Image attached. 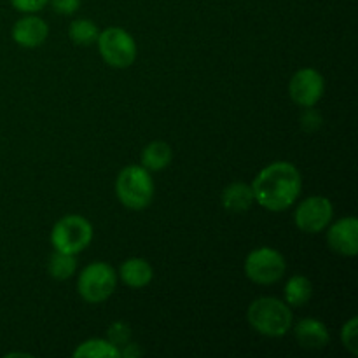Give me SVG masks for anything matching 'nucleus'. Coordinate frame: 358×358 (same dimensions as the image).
I'll list each match as a JSON object with an SVG mask.
<instances>
[{
  "instance_id": "obj_1",
  "label": "nucleus",
  "mask_w": 358,
  "mask_h": 358,
  "mask_svg": "<svg viewBox=\"0 0 358 358\" xmlns=\"http://www.w3.org/2000/svg\"><path fill=\"white\" fill-rule=\"evenodd\" d=\"M303 189V177L292 163L276 161L268 164L252 182L254 198L269 212H283L297 201Z\"/></svg>"
},
{
  "instance_id": "obj_2",
  "label": "nucleus",
  "mask_w": 358,
  "mask_h": 358,
  "mask_svg": "<svg viewBox=\"0 0 358 358\" xmlns=\"http://www.w3.org/2000/svg\"><path fill=\"white\" fill-rule=\"evenodd\" d=\"M247 318L252 327L266 338H282L292 327L290 306L275 297L255 299L248 308Z\"/></svg>"
},
{
  "instance_id": "obj_3",
  "label": "nucleus",
  "mask_w": 358,
  "mask_h": 358,
  "mask_svg": "<svg viewBox=\"0 0 358 358\" xmlns=\"http://www.w3.org/2000/svg\"><path fill=\"white\" fill-rule=\"evenodd\" d=\"M115 194L126 208H147L154 198V180L149 170L138 164L122 168L115 180Z\"/></svg>"
},
{
  "instance_id": "obj_4",
  "label": "nucleus",
  "mask_w": 358,
  "mask_h": 358,
  "mask_svg": "<svg viewBox=\"0 0 358 358\" xmlns=\"http://www.w3.org/2000/svg\"><path fill=\"white\" fill-rule=\"evenodd\" d=\"M93 240V226L80 215H66L55 224L51 243L56 252L76 255L90 247Z\"/></svg>"
},
{
  "instance_id": "obj_5",
  "label": "nucleus",
  "mask_w": 358,
  "mask_h": 358,
  "mask_svg": "<svg viewBox=\"0 0 358 358\" xmlns=\"http://www.w3.org/2000/svg\"><path fill=\"white\" fill-rule=\"evenodd\" d=\"M117 285V273L105 262H93L80 271L77 290L86 303L100 304L114 294Z\"/></svg>"
},
{
  "instance_id": "obj_6",
  "label": "nucleus",
  "mask_w": 358,
  "mask_h": 358,
  "mask_svg": "<svg viewBox=\"0 0 358 358\" xmlns=\"http://www.w3.org/2000/svg\"><path fill=\"white\" fill-rule=\"evenodd\" d=\"M101 58L112 69H128L136 59V42L131 35L119 27L100 31L96 38Z\"/></svg>"
},
{
  "instance_id": "obj_7",
  "label": "nucleus",
  "mask_w": 358,
  "mask_h": 358,
  "mask_svg": "<svg viewBox=\"0 0 358 358\" xmlns=\"http://www.w3.org/2000/svg\"><path fill=\"white\" fill-rule=\"evenodd\" d=\"M285 257L269 247L255 248L245 261V275L259 285H271L285 275Z\"/></svg>"
},
{
  "instance_id": "obj_8",
  "label": "nucleus",
  "mask_w": 358,
  "mask_h": 358,
  "mask_svg": "<svg viewBox=\"0 0 358 358\" xmlns=\"http://www.w3.org/2000/svg\"><path fill=\"white\" fill-rule=\"evenodd\" d=\"M332 215H334V208H332L331 199L325 196H311L297 206L294 220L303 233L317 234L327 229Z\"/></svg>"
},
{
  "instance_id": "obj_9",
  "label": "nucleus",
  "mask_w": 358,
  "mask_h": 358,
  "mask_svg": "<svg viewBox=\"0 0 358 358\" xmlns=\"http://www.w3.org/2000/svg\"><path fill=\"white\" fill-rule=\"evenodd\" d=\"M325 80L315 69H301L289 83V94L299 107H315L322 100Z\"/></svg>"
},
{
  "instance_id": "obj_10",
  "label": "nucleus",
  "mask_w": 358,
  "mask_h": 358,
  "mask_svg": "<svg viewBox=\"0 0 358 358\" xmlns=\"http://www.w3.org/2000/svg\"><path fill=\"white\" fill-rule=\"evenodd\" d=\"M331 226V224H329ZM327 243L338 254L345 257H355L358 254V220L350 215L339 219L327 231Z\"/></svg>"
},
{
  "instance_id": "obj_11",
  "label": "nucleus",
  "mask_w": 358,
  "mask_h": 358,
  "mask_svg": "<svg viewBox=\"0 0 358 358\" xmlns=\"http://www.w3.org/2000/svg\"><path fill=\"white\" fill-rule=\"evenodd\" d=\"M48 35V23L37 16L21 17L13 27V38L21 48H38V45L44 44Z\"/></svg>"
},
{
  "instance_id": "obj_12",
  "label": "nucleus",
  "mask_w": 358,
  "mask_h": 358,
  "mask_svg": "<svg viewBox=\"0 0 358 358\" xmlns=\"http://www.w3.org/2000/svg\"><path fill=\"white\" fill-rule=\"evenodd\" d=\"M296 339L303 348L308 350H322L331 341L327 327L317 318H304L294 329Z\"/></svg>"
},
{
  "instance_id": "obj_13",
  "label": "nucleus",
  "mask_w": 358,
  "mask_h": 358,
  "mask_svg": "<svg viewBox=\"0 0 358 358\" xmlns=\"http://www.w3.org/2000/svg\"><path fill=\"white\" fill-rule=\"evenodd\" d=\"M121 280L131 289H143L152 282V266L142 257H129L126 259L119 269Z\"/></svg>"
},
{
  "instance_id": "obj_14",
  "label": "nucleus",
  "mask_w": 358,
  "mask_h": 358,
  "mask_svg": "<svg viewBox=\"0 0 358 358\" xmlns=\"http://www.w3.org/2000/svg\"><path fill=\"white\" fill-rule=\"evenodd\" d=\"M254 203L255 198L254 191H252V185L243 184V182L229 184L222 191V205L231 213L247 212V210L252 208Z\"/></svg>"
},
{
  "instance_id": "obj_15",
  "label": "nucleus",
  "mask_w": 358,
  "mask_h": 358,
  "mask_svg": "<svg viewBox=\"0 0 358 358\" xmlns=\"http://www.w3.org/2000/svg\"><path fill=\"white\" fill-rule=\"evenodd\" d=\"M171 147L166 142H150L142 150V166L149 171H161L171 163Z\"/></svg>"
},
{
  "instance_id": "obj_16",
  "label": "nucleus",
  "mask_w": 358,
  "mask_h": 358,
  "mask_svg": "<svg viewBox=\"0 0 358 358\" xmlns=\"http://www.w3.org/2000/svg\"><path fill=\"white\" fill-rule=\"evenodd\" d=\"M313 296V285L303 275H294L285 285V303L289 306L301 308L306 306Z\"/></svg>"
},
{
  "instance_id": "obj_17",
  "label": "nucleus",
  "mask_w": 358,
  "mask_h": 358,
  "mask_svg": "<svg viewBox=\"0 0 358 358\" xmlns=\"http://www.w3.org/2000/svg\"><path fill=\"white\" fill-rule=\"evenodd\" d=\"M73 358H119L121 350L107 339H87L73 350Z\"/></svg>"
},
{
  "instance_id": "obj_18",
  "label": "nucleus",
  "mask_w": 358,
  "mask_h": 358,
  "mask_svg": "<svg viewBox=\"0 0 358 358\" xmlns=\"http://www.w3.org/2000/svg\"><path fill=\"white\" fill-rule=\"evenodd\" d=\"M76 269H77L76 255L63 254V252H55V254L49 257L48 271L55 280L63 282V280L72 278V276L76 275Z\"/></svg>"
},
{
  "instance_id": "obj_19",
  "label": "nucleus",
  "mask_w": 358,
  "mask_h": 358,
  "mask_svg": "<svg viewBox=\"0 0 358 358\" xmlns=\"http://www.w3.org/2000/svg\"><path fill=\"white\" fill-rule=\"evenodd\" d=\"M69 35L76 44L90 45L96 42L100 30H98V27L91 20H76L70 23Z\"/></svg>"
},
{
  "instance_id": "obj_20",
  "label": "nucleus",
  "mask_w": 358,
  "mask_h": 358,
  "mask_svg": "<svg viewBox=\"0 0 358 358\" xmlns=\"http://www.w3.org/2000/svg\"><path fill=\"white\" fill-rule=\"evenodd\" d=\"M131 339V329L124 322H114L107 331V341H110L115 348L121 350Z\"/></svg>"
},
{
  "instance_id": "obj_21",
  "label": "nucleus",
  "mask_w": 358,
  "mask_h": 358,
  "mask_svg": "<svg viewBox=\"0 0 358 358\" xmlns=\"http://www.w3.org/2000/svg\"><path fill=\"white\" fill-rule=\"evenodd\" d=\"M357 339H358V320L355 317L350 318L345 325H343V331H341V341L345 345V348L348 350L352 355H358V345H357Z\"/></svg>"
},
{
  "instance_id": "obj_22",
  "label": "nucleus",
  "mask_w": 358,
  "mask_h": 358,
  "mask_svg": "<svg viewBox=\"0 0 358 358\" xmlns=\"http://www.w3.org/2000/svg\"><path fill=\"white\" fill-rule=\"evenodd\" d=\"M49 0H10V3L14 6V9L20 10V13H38V10L44 9L48 6Z\"/></svg>"
},
{
  "instance_id": "obj_23",
  "label": "nucleus",
  "mask_w": 358,
  "mask_h": 358,
  "mask_svg": "<svg viewBox=\"0 0 358 358\" xmlns=\"http://www.w3.org/2000/svg\"><path fill=\"white\" fill-rule=\"evenodd\" d=\"M308 110L301 115V126L306 131H317L322 126V115L317 110H313L311 107H306Z\"/></svg>"
},
{
  "instance_id": "obj_24",
  "label": "nucleus",
  "mask_w": 358,
  "mask_h": 358,
  "mask_svg": "<svg viewBox=\"0 0 358 358\" xmlns=\"http://www.w3.org/2000/svg\"><path fill=\"white\" fill-rule=\"evenodd\" d=\"M52 9L56 10L58 14H73L80 6V0H51Z\"/></svg>"
},
{
  "instance_id": "obj_25",
  "label": "nucleus",
  "mask_w": 358,
  "mask_h": 358,
  "mask_svg": "<svg viewBox=\"0 0 358 358\" xmlns=\"http://www.w3.org/2000/svg\"><path fill=\"white\" fill-rule=\"evenodd\" d=\"M140 355H142V352H140L138 345H133V343H128V345L121 348V357L124 358H135Z\"/></svg>"
},
{
  "instance_id": "obj_26",
  "label": "nucleus",
  "mask_w": 358,
  "mask_h": 358,
  "mask_svg": "<svg viewBox=\"0 0 358 358\" xmlns=\"http://www.w3.org/2000/svg\"><path fill=\"white\" fill-rule=\"evenodd\" d=\"M7 357H30V355H27V353H9Z\"/></svg>"
}]
</instances>
